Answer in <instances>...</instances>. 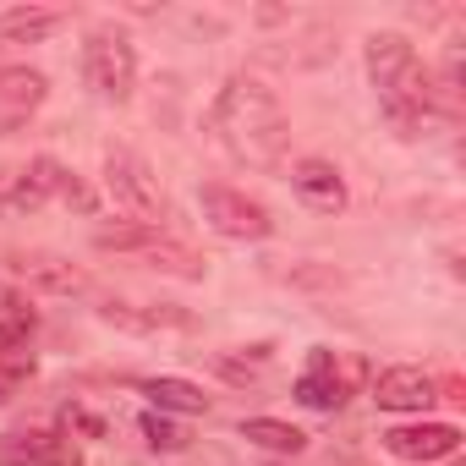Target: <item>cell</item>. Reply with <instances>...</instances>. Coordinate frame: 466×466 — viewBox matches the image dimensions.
<instances>
[{"label":"cell","mask_w":466,"mask_h":466,"mask_svg":"<svg viewBox=\"0 0 466 466\" xmlns=\"http://www.w3.org/2000/svg\"><path fill=\"white\" fill-rule=\"evenodd\" d=\"M214 137L225 143L230 159H242L253 170H275L286 159V143H291V121L280 110V99L253 83V77H230L214 99Z\"/></svg>","instance_id":"6da1fadb"},{"label":"cell","mask_w":466,"mask_h":466,"mask_svg":"<svg viewBox=\"0 0 466 466\" xmlns=\"http://www.w3.org/2000/svg\"><path fill=\"white\" fill-rule=\"evenodd\" d=\"M368 77H373V88H379V105H384V116L406 132V137H417L422 132V121H428V77H422V66H417V50L400 39V34H373L368 39Z\"/></svg>","instance_id":"7a4b0ae2"},{"label":"cell","mask_w":466,"mask_h":466,"mask_svg":"<svg viewBox=\"0 0 466 466\" xmlns=\"http://www.w3.org/2000/svg\"><path fill=\"white\" fill-rule=\"evenodd\" d=\"M83 83H88L99 99H127L132 83H137V56H132V45H127L121 34H110V28L88 34V45H83Z\"/></svg>","instance_id":"3957f363"},{"label":"cell","mask_w":466,"mask_h":466,"mask_svg":"<svg viewBox=\"0 0 466 466\" xmlns=\"http://www.w3.org/2000/svg\"><path fill=\"white\" fill-rule=\"evenodd\" d=\"M198 203H203V219L219 230V237H230V242H264L269 230H275L269 208L258 198L237 192V187H203Z\"/></svg>","instance_id":"277c9868"},{"label":"cell","mask_w":466,"mask_h":466,"mask_svg":"<svg viewBox=\"0 0 466 466\" xmlns=\"http://www.w3.org/2000/svg\"><path fill=\"white\" fill-rule=\"evenodd\" d=\"M105 187H110V198H116L121 208H132V214H143V219L165 214L159 176H154L148 159L132 154V148H110V154H105Z\"/></svg>","instance_id":"5b68a950"},{"label":"cell","mask_w":466,"mask_h":466,"mask_svg":"<svg viewBox=\"0 0 466 466\" xmlns=\"http://www.w3.org/2000/svg\"><path fill=\"white\" fill-rule=\"evenodd\" d=\"M94 242L99 248H116V253H137V258H148L154 269H170V275H198V258L181 242L159 237L154 225H116V230H99Z\"/></svg>","instance_id":"8992f818"},{"label":"cell","mask_w":466,"mask_h":466,"mask_svg":"<svg viewBox=\"0 0 466 466\" xmlns=\"http://www.w3.org/2000/svg\"><path fill=\"white\" fill-rule=\"evenodd\" d=\"M99 319L127 335H187L192 329V313L165 308V302H105Z\"/></svg>","instance_id":"52a82bcc"},{"label":"cell","mask_w":466,"mask_h":466,"mask_svg":"<svg viewBox=\"0 0 466 466\" xmlns=\"http://www.w3.org/2000/svg\"><path fill=\"white\" fill-rule=\"evenodd\" d=\"M379 439L395 461H444L461 450V433L450 422H406V428H384Z\"/></svg>","instance_id":"ba28073f"},{"label":"cell","mask_w":466,"mask_h":466,"mask_svg":"<svg viewBox=\"0 0 466 466\" xmlns=\"http://www.w3.org/2000/svg\"><path fill=\"white\" fill-rule=\"evenodd\" d=\"M66 176H72V170H66L61 159H50V154H39L34 165L12 170V198H6V214H34V208H45L50 198H61Z\"/></svg>","instance_id":"9c48e42d"},{"label":"cell","mask_w":466,"mask_h":466,"mask_svg":"<svg viewBox=\"0 0 466 466\" xmlns=\"http://www.w3.org/2000/svg\"><path fill=\"white\" fill-rule=\"evenodd\" d=\"M45 94H50L45 72H28V66L0 72V137H12L17 127H28V116L45 105Z\"/></svg>","instance_id":"30bf717a"},{"label":"cell","mask_w":466,"mask_h":466,"mask_svg":"<svg viewBox=\"0 0 466 466\" xmlns=\"http://www.w3.org/2000/svg\"><path fill=\"white\" fill-rule=\"evenodd\" d=\"M373 400L384 411H428L439 395H433V379L422 368H384L373 379Z\"/></svg>","instance_id":"8fae6325"},{"label":"cell","mask_w":466,"mask_h":466,"mask_svg":"<svg viewBox=\"0 0 466 466\" xmlns=\"http://www.w3.org/2000/svg\"><path fill=\"white\" fill-rule=\"evenodd\" d=\"M291 187H297V198H302L308 208H319V214H340V208H346V181H340V170H335L329 159H302V165L291 170Z\"/></svg>","instance_id":"7c38bea8"},{"label":"cell","mask_w":466,"mask_h":466,"mask_svg":"<svg viewBox=\"0 0 466 466\" xmlns=\"http://www.w3.org/2000/svg\"><path fill=\"white\" fill-rule=\"evenodd\" d=\"M6 466H77V450L61 433H6L0 439Z\"/></svg>","instance_id":"4fadbf2b"},{"label":"cell","mask_w":466,"mask_h":466,"mask_svg":"<svg viewBox=\"0 0 466 466\" xmlns=\"http://www.w3.org/2000/svg\"><path fill=\"white\" fill-rule=\"evenodd\" d=\"M61 28H66V17H61V12L17 6V12L0 17V50H6V45H45V39H56Z\"/></svg>","instance_id":"5bb4252c"},{"label":"cell","mask_w":466,"mask_h":466,"mask_svg":"<svg viewBox=\"0 0 466 466\" xmlns=\"http://www.w3.org/2000/svg\"><path fill=\"white\" fill-rule=\"evenodd\" d=\"M297 400L302 406H313V411H335L346 395H340V379H335V357L329 351H313V362H308V373L297 379Z\"/></svg>","instance_id":"9a60e30c"},{"label":"cell","mask_w":466,"mask_h":466,"mask_svg":"<svg viewBox=\"0 0 466 466\" xmlns=\"http://www.w3.org/2000/svg\"><path fill=\"white\" fill-rule=\"evenodd\" d=\"M34 329H39V313L28 308V297L0 286V351H28Z\"/></svg>","instance_id":"2e32d148"},{"label":"cell","mask_w":466,"mask_h":466,"mask_svg":"<svg viewBox=\"0 0 466 466\" xmlns=\"http://www.w3.org/2000/svg\"><path fill=\"white\" fill-rule=\"evenodd\" d=\"M143 395H148L159 411H181V417L208 411V395H203L198 384H187V379H148V384H143Z\"/></svg>","instance_id":"e0dca14e"},{"label":"cell","mask_w":466,"mask_h":466,"mask_svg":"<svg viewBox=\"0 0 466 466\" xmlns=\"http://www.w3.org/2000/svg\"><path fill=\"white\" fill-rule=\"evenodd\" d=\"M242 439H248V444H264V450H275V455L308 450V433L291 428V422H275V417H248V422H242Z\"/></svg>","instance_id":"ac0fdd59"},{"label":"cell","mask_w":466,"mask_h":466,"mask_svg":"<svg viewBox=\"0 0 466 466\" xmlns=\"http://www.w3.org/2000/svg\"><path fill=\"white\" fill-rule=\"evenodd\" d=\"M17 269H23L34 286L56 291V297H72V291H83V286H88V275H83V269H72V264H61V258H23Z\"/></svg>","instance_id":"d6986e66"},{"label":"cell","mask_w":466,"mask_h":466,"mask_svg":"<svg viewBox=\"0 0 466 466\" xmlns=\"http://www.w3.org/2000/svg\"><path fill=\"white\" fill-rule=\"evenodd\" d=\"M143 439H148L154 450H181V444H187V433H181L176 422H165V417H154V411L143 417Z\"/></svg>","instance_id":"ffe728a7"},{"label":"cell","mask_w":466,"mask_h":466,"mask_svg":"<svg viewBox=\"0 0 466 466\" xmlns=\"http://www.w3.org/2000/svg\"><path fill=\"white\" fill-rule=\"evenodd\" d=\"M12 390H17V384H12L6 373H0V406H6V400H12Z\"/></svg>","instance_id":"44dd1931"}]
</instances>
